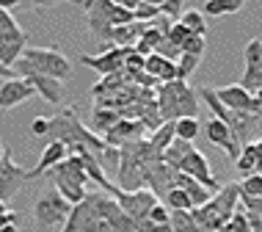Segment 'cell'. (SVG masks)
I'll return each instance as SVG.
<instances>
[{
    "label": "cell",
    "instance_id": "1",
    "mask_svg": "<svg viewBox=\"0 0 262 232\" xmlns=\"http://www.w3.org/2000/svg\"><path fill=\"white\" fill-rule=\"evenodd\" d=\"M45 138L47 141L67 144V150H72V146H86L94 158L105 150V141L77 119V111L72 108V105H69V108H61L55 116H50V130H47Z\"/></svg>",
    "mask_w": 262,
    "mask_h": 232
},
{
    "label": "cell",
    "instance_id": "2",
    "mask_svg": "<svg viewBox=\"0 0 262 232\" xmlns=\"http://www.w3.org/2000/svg\"><path fill=\"white\" fill-rule=\"evenodd\" d=\"M237 205H240V182H229V185H221L212 194L207 205L190 210V216H193V221L199 224L202 232H221L232 216L237 213Z\"/></svg>",
    "mask_w": 262,
    "mask_h": 232
},
{
    "label": "cell",
    "instance_id": "3",
    "mask_svg": "<svg viewBox=\"0 0 262 232\" xmlns=\"http://www.w3.org/2000/svg\"><path fill=\"white\" fill-rule=\"evenodd\" d=\"M158 111L163 122H177L199 114V91L188 86V80H171L158 86Z\"/></svg>",
    "mask_w": 262,
    "mask_h": 232
},
{
    "label": "cell",
    "instance_id": "4",
    "mask_svg": "<svg viewBox=\"0 0 262 232\" xmlns=\"http://www.w3.org/2000/svg\"><path fill=\"white\" fill-rule=\"evenodd\" d=\"M69 72H72V64L53 47H28L23 58L14 64V75L17 77L45 75V77H55V80H67Z\"/></svg>",
    "mask_w": 262,
    "mask_h": 232
},
{
    "label": "cell",
    "instance_id": "5",
    "mask_svg": "<svg viewBox=\"0 0 262 232\" xmlns=\"http://www.w3.org/2000/svg\"><path fill=\"white\" fill-rule=\"evenodd\" d=\"M61 232H116V229L100 216V210L94 205V194H89L80 205H72Z\"/></svg>",
    "mask_w": 262,
    "mask_h": 232
},
{
    "label": "cell",
    "instance_id": "6",
    "mask_svg": "<svg viewBox=\"0 0 262 232\" xmlns=\"http://www.w3.org/2000/svg\"><path fill=\"white\" fill-rule=\"evenodd\" d=\"M69 210H72V205H69L58 191H47V194H41L36 199V205H33V221H36L39 229L63 227Z\"/></svg>",
    "mask_w": 262,
    "mask_h": 232
},
{
    "label": "cell",
    "instance_id": "7",
    "mask_svg": "<svg viewBox=\"0 0 262 232\" xmlns=\"http://www.w3.org/2000/svg\"><path fill=\"white\" fill-rule=\"evenodd\" d=\"M113 199L119 202V207H122L136 224L149 219V210L160 202L158 196L149 191V188H141V191H119Z\"/></svg>",
    "mask_w": 262,
    "mask_h": 232
},
{
    "label": "cell",
    "instance_id": "8",
    "mask_svg": "<svg viewBox=\"0 0 262 232\" xmlns=\"http://www.w3.org/2000/svg\"><path fill=\"white\" fill-rule=\"evenodd\" d=\"M94 205H97V210H100V216H102V219L108 221L116 232H138V224L133 221L122 207H119V202L113 199V196L97 191V194H94Z\"/></svg>",
    "mask_w": 262,
    "mask_h": 232
},
{
    "label": "cell",
    "instance_id": "9",
    "mask_svg": "<svg viewBox=\"0 0 262 232\" xmlns=\"http://www.w3.org/2000/svg\"><path fill=\"white\" fill-rule=\"evenodd\" d=\"M130 53H133V47H108L100 55H80V64L89 69H97L100 75H113L124 69V61Z\"/></svg>",
    "mask_w": 262,
    "mask_h": 232
},
{
    "label": "cell",
    "instance_id": "10",
    "mask_svg": "<svg viewBox=\"0 0 262 232\" xmlns=\"http://www.w3.org/2000/svg\"><path fill=\"white\" fill-rule=\"evenodd\" d=\"M144 136H146V124L141 122V119H119V122L102 136V141L108 146L122 150V146L133 144V141H141Z\"/></svg>",
    "mask_w": 262,
    "mask_h": 232
},
{
    "label": "cell",
    "instance_id": "11",
    "mask_svg": "<svg viewBox=\"0 0 262 232\" xmlns=\"http://www.w3.org/2000/svg\"><path fill=\"white\" fill-rule=\"evenodd\" d=\"M28 180V172L23 166L14 163L11 152L6 150L3 158H0V202H9L14 194L19 191V185Z\"/></svg>",
    "mask_w": 262,
    "mask_h": 232
},
{
    "label": "cell",
    "instance_id": "12",
    "mask_svg": "<svg viewBox=\"0 0 262 232\" xmlns=\"http://www.w3.org/2000/svg\"><path fill=\"white\" fill-rule=\"evenodd\" d=\"M243 61H246V72H243L240 86L251 91V94H257L262 89V41L259 39L249 41V47L243 50Z\"/></svg>",
    "mask_w": 262,
    "mask_h": 232
},
{
    "label": "cell",
    "instance_id": "13",
    "mask_svg": "<svg viewBox=\"0 0 262 232\" xmlns=\"http://www.w3.org/2000/svg\"><path fill=\"white\" fill-rule=\"evenodd\" d=\"M177 172H182V174H188V177L199 180L204 188H210L212 194L221 188V185H218V180L212 177V168H210V163H207V158H204V152H199V150H190Z\"/></svg>",
    "mask_w": 262,
    "mask_h": 232
},
{
    "label": "cell",
    "instance_id": "14",
    "mask_svg": "<svg viewBox=\"0 0 262 232\" xmlns=\"http://www.w3.org/2000/svg\"><path fill=\"white\" fill-rule=\"evenodd\" d=\"M215 97L229 111H240V114H257V111H262V105L254 100V94H251V91H246L240 83H237V86H221V89H215Z\"/></svg>",
    "mask_w": 262,
    "mask_h": 232
},
{
    "label": "cell",
    "instance_id": "15",
    "mask_svg": "<svg viewBox=\"0 0 262 232\" xmlns=\"http://www.w3.org/2000/svg\"><path fill=\"white\" fill-rule=\"evenodd\" d=\"M31 97H36V91H33V86L25 77H9V80H3V86H0V111L17 108V105H23L25 100H31Z\"/></svg>",
    "mask_w": 262,
    "mask_h": 232
},
{
    "label": "cell",
    "instance_id": "16",
    "mask_svg": "<svg viewBox=\"0 0 262 232\" xmlns=\"http://www.w3.org/2000/svg\"><path fill=\"white\" fill-rule=\"evenodd\" d=\"M204 136H207L210 144H215V146H221V150H226V155H229L232 160H237V155H240V150H243V146H237L235 141H232V130L226 128L221 119L212 116L210 122L204 124Z\"/></svg>",
    "mask_w": 262,
    "mask_h": 232
},
{
    "label": "cell",
    "instance_id": "17",
    "mask_svg": "<svg viewBox=\"0 0 262 232\" xmlns=\"http://www.w3.org/2000/svg\"><path fill=\"white\" fill-rule=\"evenodd\" d=\"M67 155H69V150H67V144H61V141H50L45 146V152H41V158H39V163L28 172V180H36V177H45L50 168H55L61 163V160H67Z\"/></svg>",
    "mask_w": 262,
    "mask_h": 232
},
{
    "label": "cell",
    "instance_id": "18",
    "mask_svg": "<svg viewBox=\"0 0 262 232\" xmlns=\"http://www.w3.org/2000/svg\"><path fill=\"white\" fill-rule=\"evenodd\" d=\"M144 72L152 75L158 83H171V80H177V61L163 58L160 53H152L144 58Z\"/></svg>",
    "mask_w": 262,
    "mask_h": 232
},
{
    "label": "cell",
    "instance_id": "19",
    "mask_svg": "<svg viewBox=\"0 0 262 232\" xmlns=\"http://www.w3.org/2000/svg\"><path fill=\"white\" fill-rule=\"evenodd\" d=\"M25 80L31 83L33 91H36L39 97H45V102L61 105V100H63V83L61 80H55V77H45V75H28Z\"/></svg>",
    "mask_w": 262,
    "mask_h": 232
},
{
    "label": "cell",
    "instance_id": "20",
    "mask_svg": "<svg viewBox=\"0 0 262 232\" xmlns=\"http://www.w3.org/2000/svg\"><path fill=\"white\" fill-rule=\"evenodd\" d=\"M174 188H182V191L188 194V199H190V205H193V207H202V205H207V202L212 199L210 188H204L199 180L188 177V174H182V172L174 174Z\"/></svg>",
    "mask_w": 262,
    "mask_h": 232
},
{
    "label": "cell",
    "instance_id": "21",
    "mask_svg": "<svg viewBox=\"0 0 262 232\" xmlns=\"http://www.w3.org/2000/svg\"><path fill=\"white\" fill-rule=\"evenodd\" d=\"M259 163H262V152H259L257 141L243 144V150H240L237 160H235L237 172L243 174V177H249V174H257V166H259Z\"/></svg>",
    "mask_w": 262,
    "mask_h": 232
},
{
    "label": "cell",
    "instance_id": "22",
    "mask_svg": "<svg viewBox=\"0 0 262 232\" xmlns=\"http://www.w3.org/2000/svg\"><path fill=\"white\" fill-rule=\"evenodd\" d=\"M25 41H28L25 31L19 33V36H14V39H6L3 45H0V64L14 69V64H17V61L23 58V53H25Z\"/></svg>",
    "mask_w": 262,
    "mask_h": 232
},
{
    "label": "cell",
    "instance_id": "23",
    "mask_svg": "<svg viewBox=\"0 0 262 232\" xmlns=\"http://www.w3.org/2000/svg\"><path fill=\"white\" fill-rule=\"evenodd\" d=\"M190 150H193V144H190V141H180V138H174V141L168 144V150H163L160 160H163V163H166L168 168H174V172H177V168H180V163L185 160V155H188Z\"/></svg>",
    "mask_w": 262,
    "mask_h": 232
},
{
    "label": "cell",
    "instance_id": "24",
    "mask_svg": "<svg viewBox=\"0 0 262 232\" xmlns=\"http://www.w3.org/2000/svg\"><path fill=\"white\" fill-rule=\"evenodd\" d=\"M188 33H196V36H207V17L199 11V9H190V11H182V17L177 19Z\"/></svg>",
    "mask_w": 262,
    "mask_h": 232
},
{
    "label": "cell",
    "instance_id": "25",
    "mask_svg": "<svg viewBox=\"0 0 262 232\" xmlns=\"http://www.w3.org/2000/svg\"><path fill=\"white\" fill-rule=\"evenodd\" d=\"M119 119L122 116L113 108H94V114H91V133H108Z\"/></svg>",
    "mask_w": 262,
    "mask_h": 232
},
{
    "label": "cell",
    "instance_id": "26",
    "mask_svg": "<svg viewBox=\"0 0 262 232\" xmlns=\"http://www.w3.org/2000/svg\"><path fill=\"white\" fill-rule=\"evenodd\" d=\"M199 130H202L199 116H185V119H177L174 122V138H180V141L193 144V138L199 136Z\"/></svg>",
    "mask_w": 262,
    "mask_h": 232
},
{
    "label": "cell",
    "instance_id": "27",
    "mask_svg": "<svg viewBox=\"0 0 262 232\" xmlns=\"http://www.w3.org/2000/svg\"><path fill=\"white\" fill-rule=\"evenodd\" d=\"M146 141L152 144L155 152L163 155V150H168V144L174 141V122H163L158 130H152V136L146 138Z\"/></svg>",
    "mask_w": 262,
    "mask_h": 232
},
{
    "label": "cell",
    "instance_id": "28",
    "mask_svg": "<svg viewBox=\"0 0 262 232\" xmlns=\"http://www.w3.org/2000/svg\"><path fill=\"white\" fill-rule=\"evenodd\" d=\"M119 160H122V152L116 150V146H108L105 144V150L97 155V163H100V168L105 174H108V180L111 177H116V172H119Z\"/></svg>",
    "mask_w": 262,
    "mask_h": 232
},
{
    "label": "cell",
    "instance_id": "29",
    "mask_svg": "<svg viewBox=\"0 0 262 232\" xmlns=\"http://www.w3.org/2000/svg\"><path fill=\"white\" fill-rule=\"evenodd\" d=\"M163 205H166L168 210H193V205H190L188 194L182 191V188H171L166 196H163Z\"/></svg>",
    "mask_w": 262,
    "mask_h": 232
},
{
    "label": "cell",
    "instance_id": "30",
    "mask_svg": "<svg viewBox=\"0 0 262 232\" xmlns=\"http://www.w3.org/2000/svg\"><path fill=\"white\" fill-rule=\"evenodd\" d=\"M19 33H23V28H19L17 23H14L11 11H3V9H0V45H3L6 39L19 36Z\"/></svg>",
    "mask_w": 262,
    "mask_h": 232
},
{
    "label": "cell",
    "instance_id": "31",
    "mask_svg": "<svg viewBox=\"0 0 262 232\" xmlns=\"http://www.w3.org/2000/svg\"><path fill=\"white\" fill-rule=\"evenodd\" d=\"M199 61H202V58H196V55L180 53V58H177V80H188V77L196 72Z\"/></svg>",
    "mask_w": 262,
    "mask_h": 232
},
{
    "label": "cell",
    "instance_id": "32",
    "mask_svg": "<svg viewBox=\"0 0 262 232\" xmlns=\"http://www.w3.org/2000/svg\"><path fill=\"white\" fill-rule=\"evenodd\" d=\"M240 196H249V199H262V177L259 174H249L240 182Z\"/></svg>",
    "mask_w": 262,
    "mask_h": 232
},
{
    "label": "cell",
    "instance_id": "33",
    "mask_svg": "<svg viewBox=\"0 0 262 232\" xmlns=\"http://www.w3.org/2000/svg\"><path fill=\"white\" fill-rule=\"evenodd\" d=\"M204 50H207V39H204V36H196V33H190V36L185 39V45H182V53L196 55V58H202Z\"/></svg>",
    "mask_w": 262,
    "mask_h": 232
},
{
    "label": "cell",
    "instance_id": "34",
    "mask_svg": "<svg viewBox=\"0 0 262 232\" xmlns=\"http://www.w3.org/2000/svg\"><path fill=\"white\" fill-rule=\"evenodd\" d=\"M226 232H251V227H249V216H246V210H240V205H237V213L229 219V224L224 227Z\"/></svg>",
    "mask_w": 262,
    "mask_h": 232
},
{
    "label": "cell",
    "instance_id": "35",
    "mask_svg": "<svg viewBox=\"0 0 262 232\" xmlns=\"http://www.w3.org/2000/svg\"><path fill=\"white\" fill-rule=\"evenodd\" d=\"M155 17H160V9H158V6L144 3V0H141L138 9L133 11V19H136V23H149V19H155Z\"/></svg>",
    "mask_w": 262,
    "mask_h": 232
},
{
    "label": "cell",
    "instance_id": "36",
    "mask_svg": "<svg viewBox=\"0 0 262 232\" xmlns=\"http://www.w3.org/2000/svg\"><path fill=\"white\" fill-rule=\"evenodd\" d=\"M130 23H136V19H133V11L122 9V6H111V25L113 28H122V25H130Z\"/></svg>",
    "mask_w": 262,
    "mask_h": 232
},
{
    "label": "cell",
    "instance_id": "37",
    "mask_svg": "<svg viewBox=\"0 0 262 232\" xmlns=\"http://www.w3.org/2000/svg\"><path fill=\"white\" fill-rule=\"evenodd\" d=\"M182 3H185V0H166V3L160 6V17H168L171 23H177V19L182 17Z\"/></svg>",
    "mask_w": 262,
    "mask_h": 232
},
{
    "label": "cell",
    "instance_id": "38",
    "mask_svg": "<svg viewBox=\"0 0 262 232\" xmlns=\"http://www.w3.org/2000/svg\"><path fill=\"white\" fill-rule=\"evenodd\" d=\"M149 221L152 224H168V221H171V210L163 205V202H158V205L149 210Z\"/></svg>",
    "mask_w": 262,
    "mask_h": 232
},
{
    "label": "cell",
    "instance_id": "39",
    "mask_svg": "<svg viewBox=\"0 0 262 232\" xmlns=\"http://www.w3.org/2000/svg\"><path fill=\"white\" fill-rule=\"evenodd\" d=\"M47 130H50V116H36V119L31 122V133H33L36 138H45Z\"/></svg>",
    "mask_w": 262,
    "mask_h": 232
},
{
    "label": "cell",
    "instance_id": "40",
    "mask_svg": "<svg viewBox=\"0 0 262 232\" xmlns=\"http://www.w3.org/2000/svg\"><path fill=\"white\" fill-rule=\"evenodd\" d=\"M138 232H174L171 224H152L149 219L138 224Z\"/></svg>",
    "mask_w": 262,
    "mask_h": 232
},
{
    "label": "cell",
    "instance_id": "41",
    "mask_svg": "<svg viewBox=\"0 0 262 232\" xmlns=\"http://www.w3.org/2000/svg\"><path fill=\"white\" fill-rule=\"evenodd\" d=\"M6 224H17V213H11L6 202H0V227H6Z\"/></svg>",
    "mask_w": 262,
    "mask_h": 232
},
{
    "label": "cell",
    "instance_id": "42",
    "mask_svg": "<svg viewBox=\"0 0 262 232\" xmlns=\"http://www.w3.org/2000/svg\"><path fill=\"white\" fill-rule=\"evenodd\" d=\"M246 216H249L251 232H262V213H246Z\"/></svg>",
    "mask_w": 262,
    "mask_h": 232
},
{
    "label": "cell",
    "instance_id": "43",
    "mask_svg": "<svg viewBox=\"0 0 262 232\" xmlns=\"http://www.w3.org/2000/svg\"><path fill=\"white\" fill-rule=\"evenodd\" d=\"M221 3L226 6V9H229V14H237V11L246 6V0H221Z\"/></svg>",
    "mask_w": 262,
    "mask_h": 232
},
{
    "label": "cell",
    "instance_id": "44",
    "mask_svg": "<svg viewBox=\"0 0 262 232\" xmlns=\"http://www.w3.org/2000/svg\"><path fill=\"white\" fill-rule=\"evenodd\" d=\"M111 3L113 6H122V9H127V11H136L141 0H111Z\"/></svg>",
    "mask_w": 262,
    "mask_h": 232
},
{
    "label": "cell",
    "instance_id": "45",
    "mask_svg": "<svg viewBox=\"0 0 262 232\" xmlns=\"http://www.w3.org/2000/svg\"><path fill=\"white\" fill-rule=\"evenodd\" d=\"M19 3H23V0H0V9H3V11H11L14 6H19Z\"/></svg>",
    "mask_w": 262,
    "mask_h": 232
},
{
    "label": "cell",
    "instance_id": "46",
    "mask_svg": "<svg viewBox=\"0 0 262 232\" xmlns=\"http://www.w3.org/2000/svg\"><path fill=\"white\" fill-rule=\"evenodd\" d=\"M0 77H3V80H9V77H17V75H14V69H9V67L0 64Z\"/></svg>",
    "mask_w": 262,
    "mask_h": 232
},
{
    "label": "cell",
    "instance_id": "47",
    "mask_svg": "<svg viewBox=\"0 0 262 232\" xmlns=\"http://www.w3.org/2000/svg\"><path fill=\"white\" fill-rule=\"evenodd\" d=\"M0 232H19L17 224H6V227H0Z\"/></svg>",
    "mask_w": 262,
    "mask_h": 232
},
{
    "label": "cell",
    "instance_id": "48",
    "mask_svg": "<svg viewBox=\"0 0 262 232\" xmlns=\"http://www.w3.org/2000/svg\"><path fill=\"white\" fill-rule=\"evenodd\" d=\"M144 3H149V6H158V9H160V6L166 3V0H144Z\"/></svg>",
    "mask_w": 262,
    "mask_h": 232
},
{
    "label": "cell",
    "instance_id": "49",
    "mask_svg": "<svg viewBox=\"0 0 262 232\" xmlns=\"http://www.w3.org/2000/svg\"><path fill=\"white\" fill-rule=\"evenodd\" d=\"M47 3H50V0H47ZM69 3H83V0H69Z\"/></svg>",
    "mask_w": 262,
    "mask_h": 232
},
{
    "label": "cell",
    "instance_id": "50",
    "mask_svg": "<svg viewBox=\"0 0 262 232\" xmlns=\"http://www.w3.org/2000/svg\"><path fill=\"white\" fill-rule=\"evenodd\" d=\"M221 232H226V229H221Z\"/></svg>",
    "mask_w": 262,
    "mask_h": 232
}]
</instances>
